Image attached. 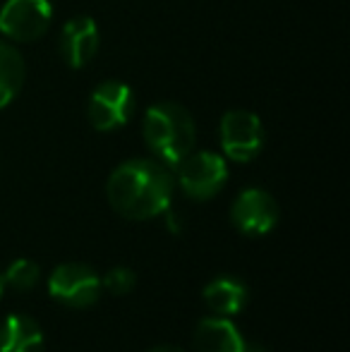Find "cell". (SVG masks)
<instances>
[{"mask_svg": "<svg viewBox=\"0 0 350 352\" xmlns=\"http://www.w3.org/2000/svg\"><path fill=\"white\" fill-rule=\"evenodd\" d=\"M219 140L223 153L235 163H250L262 153L266 132L257 113L233 108L219 122Z\"/></svg>", "mask_w": 350, "mask_h": 352, "instance_id": "cell-5", "label": "cell"}, {"mask_svg": "<svg viewBox=\"0 0 350 352\" xmlns=\"http://www.w3.org/2000/svg\"><path fill=\"white\" fill-rule=\"evenodd\" d=\"M3 290H5V276L0 274V297H3Z\"/></svg>", "mask_w": 350, "mask_h": 352, "instance_id": "cell-18", "label": "cell"}, {"mask_svg": "<svg viewBox=\"0 0 350 352\" xmlns=\"http://www.w3.org/2000/svg\"><path fill=\"white\" fill-rule=\"evenodd\" d=\"M243 345L240 329L223 316L201 319L195 329V352H243Z\"/></svg>", "mask_w": 350, "mask_h": 352, "instance_id": "cell-10", "label": "cell"}, {"mask_svg": "<svg viewBox=\"0 0 350 352\" xmlns=\"http://www.w3.org/2000/svg\"><path fill=\"white\" fill-rule=\"evenodd\" d=\"M51 0H5L0 8V32L17 43H32L51 29Z\"/></svg>", "mask_w": 350, "mask_h": 352, "instance_id": "cell-6", "label": "cell"}, {"mask_svg": "<svg viewBox=\"0 0 350 352\" xmlns=\"http://www.w3.org/2000/svg\"><path fill=\"white\" fill-rule=\"evenodd\" d=\"M142 135L156 161L175 168L195 148L197 125L185 106L175 101H159L146 108Z\"/></svg>", "mask_w": 350, "mask_h": 352, "instance_id": "cell-2", "label": "cell"}, {"mask_svg": "<svg viewBox=\"0 0 350 352\" xmlns=\"http://www.w3.org/2000/svg\"><path fill=\"white\" fill-rule=\"evenodd\" d=\"M48 292L67 307H91L101 295V278L89 266L63 264L48 278Z\"/></svg>", "mask_w": 350, "mask_h": 352, "instance_id": "cell-7", "label": "cell"}, {"mask_svg": "<svg viewBox=\"0 0 350 352\" xmlns=\"http://www.w3.org/2000/svg\"><path fill=\"white\" fill-rule=\"evenodd\" d=\"M243 352H266V350H264V345H259V343H245Z\"/></svg>", "mask_w": 350, "mask_h": 352, "instance_id": "cell-16", "label": "cell"}, {"mask_svg": "<svg viewBox=\"0 0 350 352\" xmlns=\"http://www.w3.org/2000/svg\"><path fill=\"white\" fill-rule=\"evenodd\" d=\"M175 192L171 166L156 158H130L111 173L106 195L127 221H149L168 211Z\"/></svg>", "mask_w": 350, "mask_h": 352, "instance_id": "cell-1", "label": "cell"}, {"mask_svg": "<svg viewBox=\"0 0 350 352\" xmlns=\"http://www.w3.org/2000/svg\"><path fill=\"white\" fill-rule=\"evenodd\" d=\"M41 269L32 259H14L5 271V285H12L17 290H32L39 283Z\"/></svg>", "mask_w": 350, "mask_h": 352, "instance_id": "cell-14", "label": "cell"}, {"mask_svg": "<svg viewBox=\"0 0 350 352\" xmlns=\"http://www.w3.org/2000/svg\"><path fill=\"white\" fill-rule=\"evenodd\" d=\"M230 221L243 235L259 237L274 230L278 223V204L266 190L250 187L238 195L230 206Z\"/></svg>", "mask_w": 350, "mask_h": 352, "instance_id": "cell-8", "label": "cell"}, {"mask_svg": "<svg viewBox=\"0 0 350 352\" xmlns=\"http://www.w3.org/2000/svg\"><path fill=\"white\" fill-rule=\"evenodd\" d=\"M248 297H250L248 285L238 278H228V276L214 278L204 287L206 305L219 316H233L238 311H243L245 305H248Z\"/></svg>", "mask_w": 350, "mask_h": 352, "instance_id": "cell-12", "label": "cell"}, {"mask_svg": "<svg viewBox=\"0 0 350 352\" xmlns=\"http://www.w3.org/2000/svg\"><path fill=\"white\" fill-rule=\"evenodd\" d=\"M149 352H185V350L175 348V345H159V348H154V350H149Z\"/></svg>", "mask_w": 350, "mask_h": 352, "instance_id": "cell-17", "label": "cell"}, {"mask_svg": "<svg viewBox=\"0 0 350 352\" xmlns=\"http://www.w3.org/2000/svg\"><path fill=\"white\" fill-rule=\"evenodd\" d=\"M175 168L177 185L190 199H211L228 182V163L221 153L214 151H195L192 148Z\"/></svg>", "mask_w": 350, "mask_h": 352, "instance_id": "cell-3", "label": "cell"}, {"mask_svg": "<svg viewBox=\"0 0 350 352\" xmlns=\"http://www.w3.org/2000/svg\"><path fill=\"white\" fill-rule=\"evenodd\" d=\"M101 285L106 287L108 292H113V295H127L130 290H135L137 276H135V271L127 269V266H116V269H111L103 276Z\"/></svg>", "mask_w": 350, "mask_h": 352, "instance_id": "cell-15", "label": "cell"}, {"mask_svg": "<svg viewBox=\"0 0 350 352\" xmlns=\"http://www.w3.org/2000/svg\"><path fill=\"white\" fill-rule=\"evenodd\" d=\"M98 46H101V34L89 14H77L63 24L58 51H61V58L67 67H72V70L87 67L96 58Z\"/></svg>", "mask_w": 350, "mask_h": 352, "instance_id": "cell-9", "label": "cell"}, {"mask_svg": "<svg viewBox=\"0 0 350 352\" xmlns=\"http://www.w3.org/2000/svg\"><path fill=\"white\" fill-rule=\"evenodd\" d=\"M43 331L32 316L10 314L0 324V352H41Z\"/></svg>", "mask_w": 350, "mask_h": 352, "instance_id": "cell-11", "label": "cell"}, {"mask_svg": "<svg viewBox=\"0 0 350 352\" xmlns=\"http://www.w3.org/2000/svg\"><path fill=\"white\" fill-rule=\"evenodd\" d=\"M27 77L22 53L8 41H0V108L10 106L19 96Z\"/></svg>", "mask_w": 350, "mask_h": 352, "instance_id": "cell-13", "label": "cell"}, {"mask_svg": "<svg viewBox=\"0 0 350 352\" xmlns=\"http://www.w3.org/2000/svg\"><path fill=\"white\" fill-rule=\"evenodd\" d=\"M135 91L120 79L96 84L87 103V118L96 132H116L130 122L135 113Z\"/></svg>", "mask_w": 350, "mask_h": 352, "instance_id": "cell-4", "label": "cell"}]
</instances>
